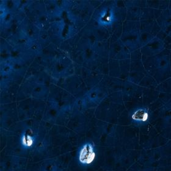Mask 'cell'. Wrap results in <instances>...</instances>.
I'll use <instances>...</instances> for the list:
<instances>
[{"mask_svg":"<svg viewBox=\"0 0 171 171\" xmlns=\"http://www.w3.org/2000/svg\"><path fill=\"white\" fill-rule=\"evenodd\" d=\"M79 161L83 164L91 163L95 156V153L92 145L86 144L81 150L79 155Z\"/></svg>","mask_w":171,"mask_h":171,"instance_id":"cell-1","label":"cell"},{"mask_svg":"<svg viewBox=\"0 0 171 171\" xmlns=\"http://www.w3.org/2000/svg\"><path fill=\"white\" fill-rule=\"evenodd\" d=\"M132 117L135 120L145 121L148 118V114L144 109H139L133 114Z\"/></svg>","mask_w":171,"mask_h":171,"instance_id":"cell-2","label":"cell"},{"mask_svg":"<svg viewBox=\"0 0 171 171\" xmlns=\"http://www.w3.org/2000/svg\"><path fill=\"white\" fill-rule=\"evenodd\" d=\"M23 141L24 145H25L26 146H27V147L31 146L32 144V139L31 137V136L29 135H26V136H24Z\"/></svg>","mask_w":171,"mask_h":171,"instance_id":"cell-3","label":"cell"}]
</instances>
